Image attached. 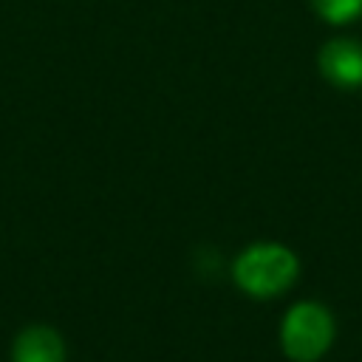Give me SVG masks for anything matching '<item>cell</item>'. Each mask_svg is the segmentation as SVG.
<instances>
[{"instance_id": "1", "label": "cell", "mask_w": 362, "mask_h": 362, "mask_svg": "<svg viewBox=\"0 0 362 362\" xmlns=\"http://www.w3.org/2000/svg\"><path fill=\"white\" fill-rule=\"evenodd\" d=\"M297 272H300V266H297L294 252L280 243H255V246L243 249L232 266L238 288L252 297L283 294L294 283Z\"/></svg>"}, {"instance_id": "2", "label": "cell", "mask_w": 362, "mask_h": 362, "mask_svg": "<svg viewBox=\"0 0 362 362\" xmlns=\"http://www.w3.org/2000/svg\"><path fill=\"white\" fill-rule=\"evenodd\" d=\"M334 339V317L320 303H297L283 325H280V342L288 359L294 362H317Z\"/></svg>"}, {"instance_id": "3", "label": "cell", "mask_w": 362, "mask_h": 362, "mask_svg": "<svg viewBox=\"0 0 362 362\" xmlns=\"http://www.w3.org/2000/svg\"><path fill=\"white\" fill-rule=\"evenodd\" d=\"M320 74L337 88L362 85V45L354 40H331L317 57Z\"/></svg>"}, {"instance_id": "4", "label": "cell", "mask_w": 362, "mask_h": 362, "mask_svg": "<svg viewBox=\"0 0 362 362\" xmlns=\"http://www.w3.org/2000/svg\"><path fill=\"white\" fill-rule=\"evenodd\" d=\"M11 356L14 362H65V345L57 331L34 325L17 337Z\"/></svg>"}, {"instance_id": "5", "label": "cell", "mask_w": 362, "mask_h": 362, "mask_svg": "<svg viewBox=\"0 0 362 362\" xmlns=\"http://www.w3.org/2000/svg\"><path fill=\"white\" fill-rule=\"evenodd\" d=\"M317 14L328 23H348L362 11V0H311Z\"/></svg>"}]
</instances>
